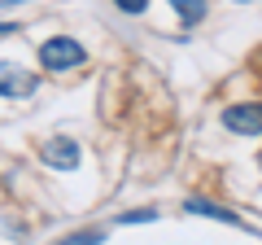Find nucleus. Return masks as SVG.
<instances>
[{
	"label": "nucleus",
	"instance_id": "obj_1",
	"mask_svg": "<svg viewBox=\"0 0 262 245\" xmlns=\"http://www.w3.org/2000/svg\"><path fill=\"white\" fill-rule=\"evenodd\" d=\"M83 62H88V48L70 35H53V39L39 44V66L44 70H75Z\"/></svg>",
	"mask_w": 262,
	"mask_h": 245
},
{
	"label": "nucleus",
	"instance_id": "obj_2",
	"mask_svg": "<svg viewBox=\"0 0 262 245\" xmlns=\"http://www.w3.org/2000/svg\"><path fill=\"white\" fill-rule=\"evenodd\" d=\"M223 127L232 136H262V105L258 101H241L232 110H223Z\"/></svg>",
	"mask_w": 262,
	"mask_h": 245
},
{
	"label": "nucleus",
	"instance_id": "obj_3",
	"mask_svg": "<svg viewBox=\"0 0 262 245\" xmlns=\"http://www.w3.org/2000/svg\"><path fill=\"white\" fill-rule=\"evenodd\" d=\"M35 88H39V79L31 70H22L18 62H0V96L18 101V96H31Z\"/></svg>",
	"mask_w": 262,
	"mask_h": 245
},
{
	"label": "nucleus",
	"instance_id": "obj_4",
	"mask_svg": "<svg viewBox=\"0 0 262 245\" xmlns=\"http://www.w3.org/2000/svg\"><path fill=\"white\" fill-rule=\"evenodd\" d=\"M39 158H44L53 171H75L79 167V145L70 140V136H53V140H44Z\"/></svg>",
	"mask_w": 262,
	"mask_h": 245
},
{
	"label": "nucleus",
	"instance_id": "obj_5",
	"mask_svg": "<svg viewBox=\"0 0 262 245\" xmlns=\"http://www.w3.org/2000/svg\"><path fill=\"white\" fill-rule=\"evenodd\" d=\"M184 210H188V215H206V219H214V223H227V228H241V232H253V223H245L236 210L219 206V201H206V197H188V201H184Z\"/></svg>",
	"mask_w": 262,
	"mask_h": 245
},
{
	"label": "nucleus",
	"instance_id": "obj_6",
	"mask_svg": "<svg viewBox=\"0 0 262 245\" xmlns=\"http://www.w3.org/2000/svg\"><path fill=\"white\" fill-rule=\"evenodd\" d=\"M170 5H175V13H179L184 27H196V22L206 18V0H170Z\"/></svg>",
	"mask_w": 262,
	"mask_h": 245
},
{
	"label": "nucleus",
	"instance_id": "obj_7",
	"mask_svg": "<svg viewBox=\"0 0 262 245\" xmlns=\"http://www.w3.org/2000/svg\"><path fill=\"white\" fill-rule=\"evenodd\" d=\"M96 241H105V232H96V228L92 232H70L66 236V245H96Z\"/></svg>",
	"mask_w": 262,
	"mask_h": 245
},
{
	"label": "nucleus",
	"instance_id": "obj_8",
	"mask_svg": "<svg viewBox=\"0 0 262 245\" xmlns=\"http://www.w3.org/2000/svg\"><path fill=\"white\" fill-rule=\"evenodd\" d=\"M149 219H158V210H131V215H122L118 223H149Z\"/></svg>",
	"mask_w": 262,
	"mask_h": 245
},
{
	"label": "nucleus",
	"instance_id": "obj_9",
	"mask_svg": "<svg viewBox=\"0 0 262 245\" xmlns=\"http://www.w3.org/2000/svg\"><path fill=\"white\" fill-rule=\"evenodd\" d=\"M114 5H118L122 13H144L149 9V0H114Z\"/></svg>",
	"mask_w": 262,
	"mask_h": 245
},
{
	"label": "nucleus",
	"instance_id": "obj_10",
	"mask_svg": "<svg viewBox=\"0 0 262 245\" xmlns=\"http://www.w3.org/2000/svg\"><path fill=\"white\" fill-rule=\"evenodd\" d=\"M13 31H22V27H13V22H0V39H5V35H13Z\"/></svg>",
	"mask_w": 262,
	"mask_h": 245
},
{
	"label": "nucleus",
	"instance_id": "obj_11",
	"mask_svg": "<svg viewBox=\"0 0 262 245\" xmlns=\"http://www.w3.org/2000/svg\"><path fill=\"white\" fill-rule=\"evenodd\" d=\"M236 5H253V0H236Z\"/></svg>",
	"mask_w": 262,
	"mask_h": 245
},
{
	"label": "nucleus",
	"instance_id": "obj_12",
	"mask_svg": "<svg viewBox=\"0 0 262 245\" xmlns=\"http://www.w3.org/2000/svg\"><path fill=\"white\" fill-rule=\"evenodd\" d=\"M258 162H262V158H258Z\"/></svg>",
	"mask_w": 262,
	"mask_h": 245
}]
</instances>
